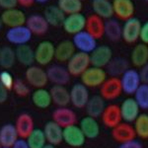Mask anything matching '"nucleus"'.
I'll return each instance as SVG.
<instances>
[{
    "label": "nucleus",
    "mask_w": 148,
    "mask_h": 148,
    "mask_svg": "<svg viewBox=\"0 0 148 148\" xmlns=\"http://www.w3.org/2000/svg\"><path fill=\"white\" fill-rule=\"evenodd\" d=\"M107 78H108V74L106 72V69L92 65L86 69L80 76L81 83L84 84L87 88L101 87V85L106 81Z\"/></svg>",
    "instance_id": "obj_1"
},
{
    "label": "nucleus",
    "mask_w": 148,
    "mask_h": 148,
    "mask_svg": "<svg viewBox=\"0 0 148 148\" xmlns=\"http://www.w3.org/2000/svg\"><path fill=\"white\" fill-rule=\"evenodd\" d=\"M91 66L90 61V54L85 52L76 51L72 57L67 61V68L69 74L71 76H81L82 73Z\"/></svg>",
    "instance_id": "obj_2"
},
{
    "label": "nucleus",
    "mask_w": 148,
    "mask_h": 148,
    "mask_svg": "<svg viewBox=\"0 0 148 148\" xmlns=\"http://www.w3.org/2000/svg\"><path fill=\"white\" fill-rule=\"evenodd\" d=\"M123 93L121 79L119 77H109L100 87V96L105 101H114Z\"/></svg>",
    "instance_id": "obj_3"
},
{
    "label": "nucleus",
    "mask_w": 148,
    "mask_h": 148,
    "mask_svg": "<svg viewBox=\"0 0 148 148\" xmlns=\"http://www.w3.org/2000/svg\"><path fill=\"white\" fill-rule=\"evenodd\" d=\"M25 78L28 84L36 89L45 88V86L49 82L47 70L42 69L39 65H32L27 67L25 71Z\"/></svg>",
    "instance_id": "obj_4"
},
{
    "label": "nucleus",
    "mask_w": 148,
    "mask_h": 148,
    "mask_svg": "<svg viewBox=\"0 0 148 148\" xmlns=\"http://www.w3.org/2000/svg\"><path fill=\"white\" fill-rule=\"evenodd\" d=\"M56 46L51 40H42L35 49V59L40 66L49 65L54 58Z\"/></svg>",
    "instance_id": "obj_5"
},
{
    "label": "nucleus",
    "mask_w": 148,
    "mask_h": 148,
    "mask_svg": "<svg viewBox=\"0 0 148 148\" xmlns=\"http://www.w3.org/2000/svg\"><path fill=\"white\" fill-rule=\"evenodd\" d=\"M33 34L31 31L27 28V26H18V27L9 28L6 31L5 38L10 44L14 46H23V45H28L32 39Z\"/></svg>",
    "instance_id": "obj_6"
},
{
    "label": "nucleus",
    "mask_w": 148,
    "mask_h": 148,
    "mask_svg": "<svg viewBox=\"0 0 148 148\" xmlns=\"http://www.w3.org/2000/svg\"><path fill=\"white\" fill-rule=\"evenodd\" d=\"M123 92L126 95H133L141 84L139 71L134 68H128L120 77Z\"/></svg>",
    "instance_id": "obj_7"
},
{
    "label": "nucleus",
    "mask_w": 148,
    "mask_h": 148,
    "mask_svg": "<svg viewBox=\"0 0 148 148\" xmlns=\"http://www.w3.org/2000/svg\"><path fill=\"white\" fill-rule=\"evenodd\" d=\"M70 104L76 109H84L90 99L89 88L82 83H75L69 90Z\"/></svg>",
    "instance_id": "obj_8"
},
{
    "label": "nucleus",
    "mask_w": 148,
    "mask_h": 148,
    "mask_svg": "<svg viewBox=\"0 0 148 148\" xmlns=\"http://www.w3.org/2000/svg\"><path fill=\"white\" fill-rule=\"evenodd\" d=\"M142 24L136 17H132L125 21L123 25V36L121 39L127 44H134L140 38Z\"/></svg>",
    "instance_id": "obj_9"
},
{
    "label": "nucleus",
    "mask_w": 148,
    "mask_h": 148,
    "mask_svg": "<svg viewBox=\"0 0 148 148\" xmlns=\"http://www.w3.org/2000/svg\"><path fill=\"white\" fill-rule=\"evenodd\" d=\"M72 42L78 51L85 52L88 54L91 53L98 47L97 40L94 37H92L88 32H86L85 30L74 35L72 38Z\"/></svg>",
    "instance_id": "obj_10"
},
{
    "label": "nucleus",
    "mask_w": 148,
    "mask_h": 148,
    "mask_svg": "<svg viewBox=\"0 0 148 148\" xmlns=\"http://www.w3.org/2000/svg\"><path fill=\"white\" fill-rule=\"evenodd\" d=\"M86 19H87V17H85L81 12L80 13L71 14V15H66L62 24L63 30L69 35L74 36L78 34V33L85 30Z\"/></svg>",
    "instance_id": "obj_11"
},
{
    "label": "nucleus",
    "mask_w": 148,
    "mask_h": 148,
    "mask_svg": "<svg viewBox=\"0 0 148 148\" xmlns=\"http://www.w3.org/2000/svg\"><path fill=\"white\" fill-rule=\"evenodd\" d=\"M112 58H113V51L106 45L98 46L90 53L91 65L100 68H106Z\"/></svg>",
    "instance_id": "obj_12"
},
{
    "label": "nucleus",
    "mask_w": 148,
    "mask_h": 148,
    "mask_svg": "<svg viewBox=\"0 0 148 148\" xmlns=\"http://www.w3.org/2000/svg\"><path fill=\"white\" fill-rule=\"evenodd\" d=\"M63 142L71 147H81L85 144L86 137L79 125H72L63 128Z\"/></svg>",
    "instance_id": "obj_13"
},
{
    "label": "nucleus",
    "mask_w": 148,
    "mask_h": 148,
    "mask_svg": "<svg viewBox=\"0 0 148 148\" xmlns=\"http://www.w3.org/2000/svg\"><path fill=\"white\" fill-rule=\"evenodd\" d=\"M52 121L64 128L66 126L76 125L77 114L68 107H58L52 113Z\"/></svg>",
    "instance_id": "obj_14"
},
{
    "label": "nucleus",
    "mask_w": 148,
    "mask_h": 148,
    "mask_svg": "<svg viewBox=\"0 0 148 148\" xmlns=\"http://www.w3.org/2000/svg\"><path fill=\"white\" fill-rule=\"evenodd\" d=\"M1 21L3 25L7 26L8 28H14L18 26H24L26 25V17L25 13L18 8H11L4 10L0 15Z\"/></svg>",
    "instance_id": "obj_15"
},
{
    "label": "nucleus",
    "mask_w": 148,
    "mask_h": 148,
    "mask_svg": "<svg viewBox=\"0 0 148 148\" xmlns=\"http://www.w3.org/2000/svg\"><path fill=\"white\" fill-rule=\"evenodd\" d=\"M120 109L123 121L128 123H134V121L140 114V110H141L134 98L131 97L123 100L120 106Z\"/></svg>",
    "instance_id": "obj_16"
},
{
    "label": "nucleus",
    "mask_w": 148,
    "mask_h": 148,
    "mask_svg": "<svg viewBox=\"0 0 148 148\" xmlns=\"http://www.w3.org/2000/svg\"><path fill=\"white\" fill-rule=\"evenodd\" d=\"M47 74L49 81L53 85L65 86L70 81V74L67 68L60 64H52L47 69Z\"/></svg>",
    "instance_id": "obj_17"
},
{
    "label": "nucleus",
    "mask_w": 148,
    "mask_h": 148,
    "mask_svg": "<svg viewBox=\"0 0 148 148\" xmlns=\"http://www.w3.org/2000/svg\"><path fill=\"white\" fill-rule=\"evenodd\" d=\"M112 137L114 138V140H116L121 144V143L135 139L136 133H135L134 127L133 125H131V123L121 121L114 128H112Z\"/></svg>",
    "instance_id": "obj_18"
},
{
    "label": "nucleus",
    "mask_w": 148,
    "mask_h": 148,
    "mask_svg": "<svg viewBox=\"0 0 148 148\" xmlns=\"http://www.w3.org/2000/svg\"><path fill=\"white\" fill-rule=\"evenodd\" d=\"M114 15L120 20L126 21L134 17L135 7L132 0H113Z\"/></svg>",
    "instance_id": "obj_19"
},
{
    "label": "nucleus",
    "mask_w": 148,
    "mask_h": 148,
    "mask_svg": "<svg viewBox=\"0 0 148 148\" xmlns=\"http://www.w3.org/2000/svg\"><path fill=\"white\" fill-rule=\"evenodd\" d=\"M101 119L105 126L114 128V126L121 123V121H123L120 106L116 104H110L108 106H106L101 116Z\"/></svg>",
    "instance_id": "obj_20"
},
{
    "label": "nucleus",
    "mask_w": 148,
    "mask_h": 148,
    "mask_svg": "<svg viewBox=\"0 0 148 148\" xmlns=\"http://www.w3.org/2000/svg\"><path fill=\"white\" fill-rule=\"evenodd\" d=\"M26 26L33 35L42 36L49 31V23L42 14H32L27 18Z\"/></svg>",
    "instance_id": "obj_21"
},
{
    "label": "nucleus",
    "mask_w": 148,
    "mask_h": 148,
    "mask_svg": "<svg viewBox=\"0 0 148 148\" xmlns=\"http://www.w3.org/2000/svg\"><path fill=\"white\" fill-rule=\"evenodd\" d=\"M15 127L20 138L26 139L35 130V123L32 116L28 113H22L18 116L15 121Z\"/></svg>",
    "instance_id": "obj_22"
},
{
    "label": "nucleus",
    "mask_w": 148,
    "mask_h": 148,
    "mask_svg": "<svg viewBox=\"0 0 148 148\" xmlns=\"http://www.w3.org/2000/svg\"><path fill=\"white\" fill-rule=\"evenodd\" d=\"M42 130L46 135L47 142L49 144L56 146L63 141V128L53 121H47Z\"/></svg>",
    "instance_id": "obj_23"
},
{
    "label": "nucleus",
    "mask_w": 148,
    "mask_h": 148,
    "mask_svg": "<svg viewBox=\"0 0 148 148\" xmlns=\"http://www.w3.org/2000/svg\"><path fill=\"white\" fill-rule=\"evenodd\" d=\"M85 31L88 32L95 39H101L105 36V21L104 19L97 16L96 14H91L86 19Z\"/></svg>",
    "instance_id": "obj_24"
},
{
    "label": "nucleus",
    "mask_w": 148,
    "mask_h": 148,
    "mask_svg": "<svg viewBox=\"0 0 148 148\" xmlns=\"http://www.w3.org/2000/svg\"><path fill=\"white\" fill-rule=\"evenodd\" d=\"M19 138L20 137L16 130L15 125L13 123H5L0 127V145L1 147L12 148Z\"/></svg>",
    "instance_id": "obj_25"
},
{
    "label": "nucleus",
    "mask_w": 148,
    "mask_h": 148,
    "mask_svg": "<svg viewBox=\"0 0 148 148\" xmlns=\"http://www.w3.org/2000/svg\"><path fill=\"white\" fill-rule=\"evenodd\" d=\"M79 127L84 133L85 137L89 138V139L97 138L100 134V125L97 119L92 118L90 116H86L81 119Z\"/></svg>",
    "instance_id": "obj_26"
},
{
    "label": "nucleus",
    "mask_w": 148,
    "mask_h": 148,
    "mask_svg": "<svg viewBox=\"0 0 148 148\" xmlns=\"http://www.w3.org/2000/svg\"><path fill=\"white\" fill-rule=\"evenodd\" d=\"M76 49L74 47L72 40H62L56 46V51H54V58L58 62H67L69 59L75 53Z\"/></svg>",
    "instance_id": "obj_27"
},
{
    "label": "nucleus",
    "mask_w": 148,
    "mask_h": 148,
    "mask_svg": "<svg viewBox=\"0 0 148 148\" xmlns=\"http://www.w3.org/2000/svg\"><path fill=\"white\" fill-rule=\"evenodd\" d=\"M49 92L52 103L57 107H67L70 104V93L65 86L53 85Z\"/></svg>",
    "instance_id": "obj_28"
},
{
    "label": "nucleus",
    "mask_w": 148,
    "mask_h": 148,
    "mask_svg": "<svg viewBox=\"0 0 148 148\" xmlns=\"http://www.w3.org/2000/svg\"><path fill=\"white\" fill-rule=\"evenodd\" d=\"M130 68V62L123 57H113L106 67V72L110 77L120 78Z\"/></svg>",
    "instance_id": "obj_29"
},
{
    "label": "nucleus",
    "mask_w": 148,
    "mask_h": 148,
    "mask_svg": "<svg viewBox=\"0 0 148 148\" xmlns=\"http://www.w3.org/2000/svg\"><path fill=\"white\" fill-rule=\"evenodd\" d=\"M130 61L134 67H142L148 62V46L143 42L133 47L130 53Z\"/></svg>",
    "instance_id": "obj_30"
},
{
    "label": "nucleus",
    "mask_w": 148,
    "mask_h": 148,
    "mask_svg": "<svg viewBox=\"0 0 148 148\" xmlns=\"http://www.w3.org/2000/svg\"><path fill=\"white\" fill-rule=\"evenodd\" d=\"M44 16L49 26L59 27V26H62L66 15L57 5H49L45 9Z\"/></svg>",
    "instance_id": "obj_31"
},
{
    "label": "nucleus",
    "mask_w": 148,
    "mask_h": 148,
    "mask_svg": "<svg viewBox=\"0 0 148 148\" xmlns=\"http://www.w3.org/2000/svg\"><path fill=\"white\" fill-rule=\"evenodd\" d=\"M105 108H106L105 100L100 95H94V96L90 97L89 101L85 107V110L87 116L98 119L102 116Z\"/></svg>",
    "instance_id": "obj_32"
},
{
    "label": "nucleus",
    "mask_w": 148,
    "mask_h": 148,
    "mask_svg": "<svg viewBox=\"0 0 148 148\" xmlns=\"http://www.w3.org/2000/svg\"><path fill=\"white\" fill-rule=\"evenodd\" d=\"M92 9L94 14L102 19H111L114 16L113 3L111 0H92Z\"/></svg>",
    "instance_id": "obj_33"
},
{
    "label": "nucleus",
    "mask_w": 148,
    "mask_h": 148,
    "mask_svg": "<svg viewBox=\"0 0 148 148\" xmlns=\"http://www.w3.org/2000/svg\"><path fill=\"white\" fill-rule=\"evenodd\" d=\"M105 36L111 42H119L123 36V25L116 19L111 18L105 21Z\"/></svg>",
    "instance_id": "obj_34"
},
{
    "label": "nucleus",
    "mask_w": 148,
    "mask_h": 148,
    "mask_svg": "<svg viewBox=\"0 0 148 148\" xmlns=\"http://www.w3.org/2000/svg\"><path fill=\"white\" fill-rule=\"evenodd\" d=\"M16 59L18 62H20L24 66H32L36 62L35 59V49L28 45H23L16 47Z\"/></svg>",
    "instance_id": "obj_35"
},
{
    "label": "nucleus",
    "mask_w": 148,
    "mask_h": 148,
    "mask_svg": "<svg viewBox=\"0 0 148 148\" xmlns=\"http://www.w3.org/2000/svg\"><path fill=\"white\" fill-rule=\"evenodd\" d=\"M31 99H32V103L34 104V106L39 109H47L52 104L51 92L46 88L36 89L33 92Z\"/></svg>",
    "instance_id": "obj_36"
},
{
    "label": "nucleus",
    "mask_w": 148,
    "mask_h": 148,
    "mask_svg": "<svg viewBox=\"0 0 148 148\" xmlns=\"http://www.w3.org/2000/svg\"><path fill=\"white\" fill-rule=\"evenodd\" d=\"M16 52L11 47H2L0 51V67L4 70L12 68L16 63Z\"/></svg>",
    "instance_id": "obj_37"
},
{
    "label": "nucleus",
    "mask_w": 148,
    "mask_h": 148,
    "mask_svg": "<svg viewBox=\"0 0 148 148\" xmlns=\"http://www.w3.org/2000/svg\"><path fill=\"white\" fill-rule=\"evenodd\" d=\"M57 6L65 15L80 13L82 10V0H57Z\"/></svg>",
    "instance_id": "obj_38"
},
{
    "label": "nucleus",
    "mask_w": 148,
    "mask_h": 148,
    "mask_svg": "<svg viewBox=\"0 0 148 148\" xmlns=\"http://www.w3.org/2000/svg\"><path fill=\"white\" fill-rule=\"evenodd\" d=\"M26 141L30 148H44L47 143L44 130L40 128H35L26 138Z\"/></svg>",
    "instance_id": "obj_39"
},
{
    "label": "nucleus",
    "mask_w": 148,
    "mask_h": 148,
    "mask_svg": "<svg viewBox=\"0 0 148 148\" xmlns=\"http://www.w3.org/2000/svg\"><path fill=\"white\" fill-rule=\"evenodd\" d=\"M136 136L141 139H148V114H140L133 123Z\"/></svg>",
    "instance_id": "obj_40"
},
{
    "label": "nucleus",
    "mask_w": 148,
    "mask_h": 148,
    "mask_svg": "<svg viewBox=\"0 0 148 148\" xmlns=\"http://www.w3.org/2000/svg\"><path fill=\"white\" fill-rule=\"evenodd\" d=\"M134 100L141 110H148V84L141 83L138 89L135 91Z\"/></svg>",
    "instance_id": "obj_41"
},
{
    "label": "nucleus",
    "mask_w": 148,
    "mask_h": 148,
    "mask_svg": "<svg viewBox=\"0 0 148 148\" xmlns=\"http://www.w3.org/2000/svg\"><path fill=\"white\" fill-rule=\"evenodd\" d=\"M13 90L15 94L19 97H27L30 94V88L28 86V83L24 82L21 79H16L13 85Z\"/></svg>",
    "instance_id": "obj_42"
},
{
    "label": "nucleus",
    "mask_w": 148,
    "mask_h": 148,
    "mask_svg": "<svg viewBox=\"0 0 148 148\" xmlns=\"http://www.w3.org/2000/svg\"><path fill=\"white\" fill-rule=\"evenodd\" d=\"M14 82H15V79H14L13 75H12L8 70L0 71V83H1L8 91L13 89Z\"/></svg>",
    "instance_id": "obj_43"
},
{
    "label": "nucleus",
    "mask_w": 148,
    "mask_h": 148,
    "mask_svg": "<svg viewBox=\"0 0 148 148\" xmlns=\"http://www.w3.org/2000/svg\"><path fill=\"white\" fill-rule=\"evenodd\" d=\"M119 148H143L142 143L136 139H132L130 141L121 143Z\"/></svg>",
    "instance_id": "obj_44"
},
{
    "label": "nucleus",
    "mask_w": 148,
    "mask_h": 148,
    "mask_svg": "<svg viewBox=\"0 0 148 148\" xmlns=\"http://www.w3.org/2000/svg\"><path fill=\"white\" fill-rule=\"evenodd\" d=\"M140 40L143 44L148 46V21L142 24L141 31H140Z\"/></svg>",
    "instance_id": "obj_45"
},
{
    "label": "nucleus",
    "mask_w": 148,
    "mask_h": 148,
    "mask_svg": "<svg viewBox=\"0 0 148 148\" xmlns=\"http://www.w3.org/2000/svg\"><path fill=\"white\" fill-rule=\"evenodd\" d=\"M18 2L17 0H0V8L7 10V9L16 8Z\"/></svg>",
    "instance_id": "obj_46"
},
{
    "label": "nucleus",
    "mask_w": 148,
    "mask_h": 148,
    "mask_svg": "<svg viewBox=\"0 0 148 148\" xmlns=\"http://www.w3.org/2000/svg\"><path fill=\"white\" fill-rule=\"evenodd\" d=\"M139 75H140L141 82L145 83V84H148V62L145 65H143L142 67H140Z\"/></svg>",
    "instance_id": "obj_47"
},
{
    "label": "nucleus",
    "mask_w": 148,
    "mask_h": 148,
    "mask_svg": "<svg viewBox=\"0 0 148 148\" xmlns=\"http://www.w3.org/2000/svg\"><path fill=\"white\" fill-rule=\"evenodd\" d=\"M8 90L0 83V104H3L8 99Z\"/></svg>",
    "instance_id": "obj_48"
},
{
    "label": "nucleus",
    "mask_w": 148,
    "mask_h": 148,
    "mask_svg": "<svg viewBox=\"0 0 148 148\" xmlns=\"http://www.w3.org/2000/svg\"><path fill=\"white\" fill-rule=\"evenodd\" d=\"M12 148H30V147H29L26 139H24V138H19L15 144L12 146Z\"/></svg>",
    "instance_id": "obj_49"
},
{
    "label": "nucleus",
    "mask_w": 148,
    "mask_h": 148,
    "mask_svg": "<svg viewBox=\"0 0 148 148\" xmlns=\"http://www.w3.org/2000/svg\"><path fill=\"white\" fill-rule=\"evenodd\" d=\"M17 2H18V4L20 6L27 8V7H30V6H32L33 4H34L35 0H17Z\"/></svg>",
    "instance_id": "obj_50"
},
{
    "label": "nucleus",
    "mask_w": 148,
    "mask_h": 148,
    "mask_svg": "<svg viewBox=\"0 0 148 148\" xmlns=\"http://www.w3.org/2000/svg\"><path fill=\"white\" fill-rule=\"evenodd\" d=\"M49 1V0H35V2H38V3H40V4H45Z\"/></svg>",
    "instance_id": "obj_51"
},
{
    "label": "nucleus",
    "mask_w": 148,
    "mask_h": 148,
    "mask_svg": "<svg viewBox=\"0 0 148 148\" xmlns=\"http://www.w3.org/2000/svg\"><path fill=\"white\" fill-rule=\"evenodd\" d=\"M44 148H56V146H54V145L49 144V143H47V144L44 146Z\"/></svg>",
    "instance_id": "obj_52"
},
{
    "label": "nucleus",
    "mask_w": 148,
    "mask_h": 148,
    "mask_svg": "<svg viewBox=\"0 0 148 148\" xmlns=\"http://www.w3.org/2000/svg\"><path fill=\"white\" fill-rule=\"evenodd\" d=\"M2 26H3V23H2V21H1V17H0V30H1Z\"/></svg>",
    "instance_id": "obj_53"
},
{
    "label": "nucleus",
    "mask_w": 148,
    "mask_h": 148,
    "mask_svg": "<svg viewBox=\"0 0 148 148\" xmlns=\"http://www.w3.org/2000/svg\"><path fill=\"white\" fill-rule=\"evenodd\" d=\"M144 1H145V2H147V3H148V0H144Z\"/></svg>",
    "instance_id": "obj_54"
},
{
    "label": "nucleus",
    "mask_w": 148,
    "mask_h": 148,
    "mask_svg": "<svg viewBox=\"0 0 148 148\" xmlns=\"http://www.w3.org/2000/svg\"><path fill=\"white\" fill-rule=\"evenodd\" d=\"M1 148H8V147H1Z\"/></svg>",
    "instance_id": "obj_55"
},
{
    "label": "nucleus",
    "mask_w": 148,
    "mask_h": 148,
    "mask_svg": "<svg viewBox=\"0 0 148 148\" xmlns=\"http://www.w3.org/2000/svg\"><path fill=\"white\" fill-rule=\"evenodd\" d=\"M0 51H1V46H0Z\"/></svg>",
    "instance_id": "obj_56"
},
{
    "label": "nucleus",
    "mask_w": 148,
    "mask_h": 148,
    "mask_svg": "<svg viewBox=\"0 0 148 148\" xmlns=\"http://www.w3.org/2000/svg\"><path fill=\"white\" fill-rule=\"evenodd\" d=\"M0 148H1V145H0Z\"/></svg>",
    "instance_id": "obj_57"
},
{
    "label": "nucleus",
    "mask_w": 148,
    "mask_h": 148,
    "mask_svg": "<svg viewBox=\"0 0 148 148\" xmlns=\"http://www.w3.org/2000/svg\"><path fill=\"white\" fill-rule=\"evenodd\" d=\"M82 1H83V0H82Z\"/></svg>",
    "instance_id": "obj_58"
}]
</instances>
